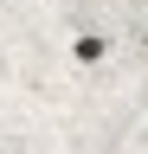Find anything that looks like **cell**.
<instances>
[{
	"instance_id": "cell-1",
	"label": "cell",
	"mask_w": 148,
	"mask_h": 154,
	"mask_svg": "<svg viewBox=\"0 0 148 154\" xmlns=\"http://www.w3.org/2000/svg\"><path fill=\"white\" fill-rule=\"evenodd\" d=\"M71 58H77V64H103V58H109V38L103 32H77V38H71Z\"/></svg>"
},
{
	"instance_id": "cell-2",
	"label": "cell",
	"mask_w": 148,
	"mask_h": 154,
	"mask_svg": "<svg viewBox=\"0 0 148 154\" xmlns=\"http://www.w3.org/2000/svg\"><path fill=\"white\" fill-rule=\"evenodd\" d=\"M142 45H148V32H142Z\"/></svg>"
}]
</instances>
